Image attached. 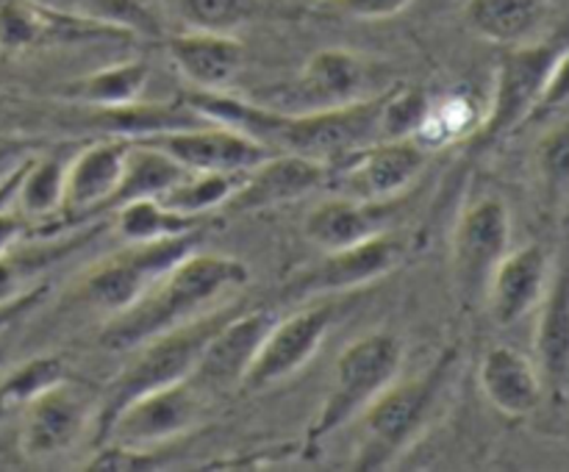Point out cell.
Segmentation results:
<instances>
[{"mask_svg":"<svg viewBox=\"0 0 569 472\" xmlns=\"http://www.w3.org/2000/svg\"><path fill=\"white\" fill-rule=\"evenodd\" d=\"M250 272L233 255L192 250L176 267L156 278L128 309L111 314L100 342L111 350H133L156 333L217 309V300L248 283Z\"/></svg>","mask_w":569,"mask_h":472,"instance_id":"1","label":"cell"},{"mask_svg":"<svg viewBox=\"0 0 569 472\" xmlns=\"http://www.w3.org/2000/svg\"><path fill=\"white\" fill-rule=\"evenodd\" d=\"M237 311V305L228 303L222 309H211L206 314L194 317V320L181 322V325L167 328V331L150 337L148 342L137 344L131 361L122 366L120 375L98 398V411H94L98 439L109 428V422L114 420L117 411L131 403L133 398L153 392V389L170 386V383L183 381V378H192L209 339Z\"/></svg>","mask_w":569,"mask_h":472,"instance_id":"2","label":"cell"},{"mask_svg":"<svg viewBox=\"0 0 569 472\" xmlns=\"http://www.w3.org/2000/svg\"><path fill=\"white\" fill-rule=\"evenodd\" d=\"M400 366H403V342L395 333H367L350 342L339 353L331 392L311 422L306 442L317 448L322 439L348 425L398 378Z\"/></svg>","mask_w":569,"mask_h":472,"instance_id":"3","label":"cell"},{"mask_svg":"<svg viewBox=\"0 0 569 472\" xmlns=\"http://www.w3.org/2000/svg\"><path fill=\"white\" fill-rule=\"evenodd\" d=\"M453 361L456 353L448 350L431 370H426V375L400 383L392 381L361 411L367 439L359 455V466H378L381 461H389L417 436L448 381Z\"/></svg>","mask_w":569,"mask_h":472,"instance_id":"4","label":"cell"},{"mask_svg":"<svg viewBox=\"0 0 569 472\" xmlns=\"http://www.w3.org/2000/svg\"><path fill=\"white\" fill-rule=\"evenodd\" d=\"M200 231L172 233V237L128 242L126 250L109 255L83 283V294L92 305L106 309L109 314L128 309L156 278L176 267L183 255L198 250Z\"/></svg>","mask_w":569,"mask_h":472,"instance_id":"5","label":"cell"},{"mask_svg":"<svg viewBox=\"0 0 569 472\" xmlns=\"http://www.w3.org/2000/svg\"><path fill=\"white\" fill-rule=\"evenodd\" d=\"M206 411V392L192 381L170 383V386L153 389L131 403L122 405L109 422L100 442L122 444L133 450H150L153 444L170 442V439L187 433Z\"/></svg>","mask_w":569,"mask_h":472,"instance_id":"6","label":"cell"},{"mask_svg":"<svg viewBox=\"0 0 569 472\" xmlns=\"http://www.w3.org/2000/svg\"><path fill=\"white\" fill-rule=\"evenodd\" d=\"M567 59V44H515L503 56L495 83L492 109L481 125L483 142L506 137L520 122L531 120L539 109L545 87L556 67Z\"/></svg>","mask_w":569,"mask_h":472,"instance_id":"7","label":"cell"},{"mask_svg":"<svg viewBox=\"0 0 569 472\" xmlns=\"http://www.w3.org/2000/svg\"><path fill=\"white\" fill-rule=\"evenodd\" d=\"M133 142L150 144L170 159H176L189 172H228V175H244L259 161L272 155L270 148L256 142L248 133L237 128L220 125L206 120V125H178L164 131L131 137Z\"/></svg>","mask_w":569,"mask_h":472,"instance_id":"8","label":"cell"},{"mask_svg":"<svg viewBox=\"0 0 569 472\" xmlns=\"http://www.w3.org/2000/svg\"><path fill=\"white\" fill-rule=\"evenodd\" d=\"M98 398L70 378L50 383L22 405L20 448L26 459L44 461L67 453L94 420Z\"/></svg>","mask_w":569,"mask_h":472,"instance_id":"9","label":"cell"},{"mask_svg":"<svg viewBox=\"0 0 569 472\" xmlns=\"http://www.w3.org/2000/svg\"><path fill=\"white\" fill-rule=\"evenodd\" d=\"M333 322V305L320 303L295 311L287 320H276L261 342L259 353L244 372L242 389L261 392L298 375L317 355Z\"/></svg>","mask_w":569,"mask_h":472,"instance_id":"10","label":"cell"},{"mask_svg":"<svg viewBox=\"0 0 569 472\" xmlns=\"http://www.w3.org/2000/svg\"><path fill=\"white\" fill-rule=\"evenodd\" d=\"M426 159L428 150L417 137L378 139L342 164L331 167V172H337V187L348 198L387 203L420 175Z\"/></svg>","mask_w":569,"mask_h":472,"instance_id":"11","label":"cell"},{"mask_svg":"<svg viewBox=\"0 0 569 472\" xmlns=\"http://www.w3.org/2000/svg\"><path fill=\"white\" fill-rule=\"evenodd\" d=\"M511 220L503 200H476L461 214L453 237L456 283L465 300H476L487 292L495 267L509 253Z\"/></svg>","mask_w":569,"mask_h":472,"instance_id":"12","label":"cell"},{"mask_svg":"<svg viewBox=\"0 0 569 472\" xmlns=\"http://www.w3.org/2000/svg\"><path fill=\"white\" fill-rule=\"evenodd\" d=\"M361 83H365L361 61L348 50L328 48L311 56L292 83L267 89L261 106L276 111H292V114L295 111L333 109V106L359 100Z\"/></svg>","mask_w":569,"mask_h":472,"instance_id":"13","label":"cell"},{"mask_svg":"<svg viewBox=\"0 0 569 472\" xmlns=\"http://www.w3.org/2000/svg\"><path fill=\"white\" fill-rule=\"evenodd\" d=\"M276 322V314L264 309L237 311L228 317L209 344L200 353L198 366L192 372V381L203 389L206 394L226 392V389L242 386L244 372L250 361L259 353L267 331Z\"/></svg>","mask_w":569,"mask_h":472,"instance_id":"14","label":"cell"},{"mask_svg":"<svg viewBox=\"0 0 569 472\" xmlns=\"http://www.w3.org/2000/svg\"><path fill=\"white\" fill-rule=\"evenodd\" d=\"M331 181V170L320 161L295 153H272L239 178L226 205L231 211H259L270 205L292 203L303 194L317 192Z\"/></svg>","mask_w":569,"mask_h":472,"instance_id":"15","label":"cell"},{"mask_svg":"<svg viewBox=\"0 0 569 472\" xmlns=\"http://www.w3.org/2000/svg\"><path fill=\"white\" fill-rule=\"evenodd\" d=\"M550 275V255L542 244H526L506 253L483 292L495 325L509 328L526 320L545 298Z\"/></svg>","mask_w":569,"mask_h":472,"instance_id":"16","label":"cell"},{"mask_svg":"<svg viewBox=\"0 0 569 472\" xmlns=\"http://www.w3.org/2000/svg\"><path fill=\"white\" fill-rule=\"evenodd\" d=\"M403 255L406 248L398 237L376 233L365 242L326 253V259L303 278L300 289L303 292H337V289L365 287V283L392 272L403 261Z\"/></svg>","mask_w":569,"mask_h":472,"instance_id":"17","label":"cell"},{"mask_svg":"<svg viewBox=\"0 0 569 472\" xmlns=\"http://www.w3.org/2000/svg\"><path fill=\"white\" fill-rule=\"evenodd\" d=\"M128 139L98 142L83 150L70 167H64V189H61V209L67 217L100 214L109 209L117 187H120L122 167H126Z\"/></svg>","mask_w":569,"mask_h":472,"instance_id":"18","label":"cell"},{"mask_svg":"<svg viewBox=\"0 0 569 472\" xmlns=\"http://www.w3.org/2000/svg\"><path fill=\"white\" fill-rule=\"evenodd\" d=\"M539 309L542 311L533 337V366L545 394L565 403L569 381V287L565 270H559L556 278L550 275Z\"/></svg>","mask_w":569,"mask_h":472,"instance_id":"19","label":"cell"},{"mask_svg":"<svg viewBox=\"0 0 569 472\" xmlns=\"http://www.w3.org/2000/svg\"><path fill=\"white\" fill-rule=\"evenodd\" d=\"M481 389L489 403L506 416L533 414L542 403V381L528 355L515 348H492L481 361Z\"/></svg>","mask_w":569,"mask_h":472,"instance_id":"20","label":"cell"},{"mask_svg":"<svg viewBox=\"0 0 569 472\" xmlns=\"http://www.w3.org/2000/svg\"><path fill=\"white\" fill-rule=\"evenodd\" d=\"M170 59L176 61L178 70L198 83V89H220L242 70L244 50L239 39L231 33L214 31H189L178 33L167 42Z\"/></svg>","mask_w":569,"mask_h":472,"instance_id":"21","label":"cell"},{"mask_svg":"<svg viewBox=\"0 0 569 472\" xmlns=\"http://www.w3.org/2000/svg\"><path fill=\"white\" fill-rule=\"evenodd\" d=\"M376 233H383L381 203H367L348 194L322 200L306 217V237L326 253L359 244Z\"/></svg>","mask_w":569,"mask_h":472,"instance_id":"22","label":"cell"},{"mask_svg":"<svg viewBox=\"0 0 569 472\" xmlns=\"http://www.w3.org/2000/svg\"><path fill=\"white\" fill-rule=\"evenodd\" d=\"M465 20L472 33L495 44H522L542 22V0H467Z\"/></svg>","mask_w":569,"mask_h":472,"instance_id":"23","label":"cell"},{"mask_svg":"<svg viewBox=\"0 0 569 472\" xmlns=\"http://www.w3.org/2000/svg\"><path fill=\"white\" fill-rule=\"evenodd\" d=\"M187 172L189 170H183L176 159H170V155L161 153V150L128 139L126 167H122L120 187H117L109 209H117V205L137 198H159V194H164L172 183L181 181Z\"/></svg>","mask_w":569,"mask_h":472,"instance_id":"24","label":"cell"},{"mask_svg":"<svg viewBox=\"0 0 569 472\" xmlns=\"http://www.w3.org/2000/svg\"><path fill=\"white\" fill-rule=\"evenodd\" d=\"M150 70L142 61H126V64L106 67L92 72L70 87V94L83 103H92L98 109H120V106L137 103L144 92Z\"/></svg>","mask_w":569,"mask_h":472,"instance_id":"25","label":"cell"},{"mask_svg":"<svg viewBox=\"0 0 569 472\" xmlns=\"http://www.w3.org/2000/svg\"><path fill=\"white\" fill-rule=\"evenodd\" d=\"M242 175H228V172H187L178 183H172L164 194H159V203L183 217L200 220L217 205H226L231 192L237 189Z\"/></svg>","mask_w":569,"mask_h":472,"instance_id":"26","label":"cell"},{"mask_svg":"<svg viewBox=\"0 0 569 472\" xmlns=\"http://www.w3.org/2000/svg\"><path fill=\"white\" fill-rule=\"evenodd\" d=\"M117 231L128 239V242H144V239L172 237V233L194 231L200 220L194 217H183L161 205L156 198H137L128 203L117 205Z\"/></svg>","mask_w":569,"mask_h":472,"instance_id":"27","label":"cell"},{"mask_svg":"<svg viewBox=\"0 0 569 472\" xmlns=\"http://www.w3.org/2000/svg\"><path fill=\"white\" fill-rule=\"evenodd\" d=\"M170 11H176L187 28L194 31L231 33L233 28L253 20L259 11V0H161Z\"/></svg>","mask_w":569,"mask_h":472,"instance_id":"28","label":"cell"},{"mask_svg":"<svg viewBox=\"0 0 569 472\" xmlns=\"http://www.w3.org/2000/svg\"><path fill=\"white\" fill-rule=\"evenodd\" d=\"M61 189H64V164L56 159H42L26 164L14 198L26 217H48L61 209Z\"/></svg>","mask_w":569,"mask_h":472,"instance_id":"29","label":"cell"},{"mask_svg":"<svg viewBox=\"0 0 569 472\" xmlns=\"http://www.w3.org/2000/svg\"><path fill=\"white\" fill-rule=\"evenodd\" d=\"M61 378H64V364L53 359V355L28 361V364H22L20 370H14L0 383V414L11 409H22L33 394L42 392L50 383L61 381Z\"/></svg>","mask_w":569,"mask_h":472,"instance_id":"30","label":"cell"},{"mask_svg":"<svg viewBox=\"0 0 569 472\" xmlns=\"http://www.w3.org/2000/svg\"><path fill=\"white\" fill-rule=\"evenodd\" d=\"M428 117V98L422 89L395 87L387 92L381 111V139L415 137Z\"/></svg>","mask_w":569,"mask_h":472,"instance_id":"31","label":"cell"},{"mask_svg":"<svg viewBox=\"0 0 569 472\" xmlns=\"http://www.w3.org/2000/svg\"><path fill=\"white\" fill-rule=\"evenodd\" d=\"M42 39V11L28 3L0 6V48L22 50Z\"/></svg>","mask_w":569,"mask_h":472,"instance_id":"32","label":"cell"},{"mask_svg":"<svg viewBox=\"0 0 569 472\" xmlns=\"http://www.w3.org/2000/svg\"><path fill=\"white\" fill-rule=\"evenodd\" d=\"M542 172L548 178V192L561 194L567 187V128L559 125L542 144Z\"/></svg>","mask_w":569,"mask_h":472,"instance_id":"33","label":"cell"},{"mask_svg":"<svg viewBox=\"0 0 569 472\" xmlns=\"http://www.w3.org/2000/svg\"><path fill=\"white\" fill-rule=\"evenodd\" d=\"M339 3L348 14L361 17V20H387L409 9L411 0H339Z\"/></svg>","mask_w":569,"mask_h":472,"instance_id":"34","label":"cell"},{"mask_svg":"<svg viewBox=\"0 0 569 472\" xmlns=\"http://www.w3.org/2000/svg\"><path fill=\"white\" fill-rule=\"evenodd\" d=\"M22 231H26L22 217L6 209V203H0V255L9 253V250L20 242Z\"/></svg>","mask_w":569,"mask_h":472,"instance_id":"35","label":"cell"},{"mask_svg":"<svg viewBox=\"0 0 569 472\" xmlns=\"http://www.w3.org/2000/svg\"><path fill=\"white\" fill-rule=\"evenodd\" d=\"M22 283V264L11 259L9 253L0 255V303H6L9 298H14L20 292Z\"/></svg>","mask_w":569,"mask_h":472,"instance_id":"36","label":"cell"},{"mask_svg":"<svg viewBox=\"0 0 569 472\" xmlns=\"http://www.w3.org/2000/svg\"><path fill=\"white\" fill-rule=\"evenodd\" d=\"M22 170H26V164H22V167H20V170H14V172H11V175H9V178H6V181H0V192H6V189H9V187H14V183H17V181H20Z\"/></svg>","mask_w":569,"mask_h":472,"instance_id":"37","label":"cell"},{"mask_svg":"<svg viewBox=\"0 0 569 472\" xmlns=\"http://www.w3.org/2000/svg\"><path fill=\"white\" fill-rule=\"evenodd\" d=\"M17 183H20V181H17ZM17 183H14V187H9V189H6V192H0V203H9V198H14V189H17Z\"/></svg>","mask_w":569,"mask_h":472,"instance_id":"38","label":"cell"}]
</instances>
